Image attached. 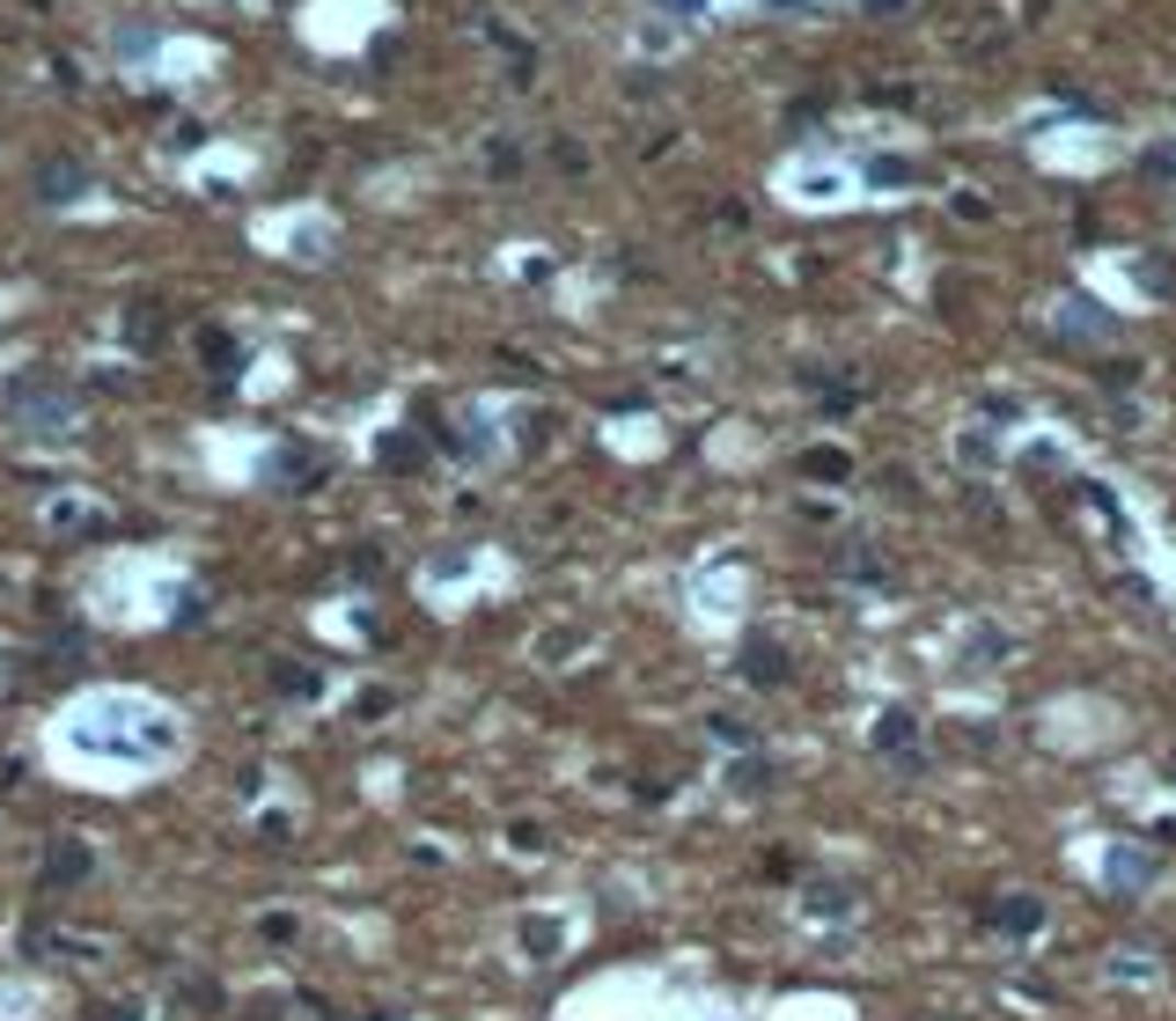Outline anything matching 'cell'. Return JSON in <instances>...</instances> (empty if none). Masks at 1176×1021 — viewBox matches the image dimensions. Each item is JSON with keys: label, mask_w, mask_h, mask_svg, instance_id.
I'll return each mask as SVG.
<instances>
[{"label": "cell", "mask_w": 1176, "mask_h": 1021, "mask_svg": "<svg viewBox=\"0 0 1176 1021\" xmlns=\"http://www.w3.org/2000/svg\"><path fill=\"white\" fill-rule=\"evenodd\" d=\"M272 683H280L287 699H317V691H324V677H317V669H302V661H280V677H272Z\"/></svg>", "instance_id": "cell-5"}, {"label": "cell", "mask_w": 1176, "mask_h": 1021, "mask_svg": "<svg viewBox=\"0 0 1176 1021\" xmlns=\"http://www.w3.org/2000/svg\"><path fill=\"white\" fill-rule=\"evenodd\" d=\"M743 677H750V683H780L787 677V647H780V639H750V647H743Z\"/></svg>", "instance_id": "cell-4"}, {"label": "cell", "mask_w": 1176, "mask_h": 1021, "mask_svg": "<svg viewBox=\"0 0 1176 1021\" xmlns=\"http://www.w3.org/2000/svg\"><path fill=\"white\" fill-rule=\"evenodd\" d=\"M89 867H97V860H89V846H81V838H59V846H52V860H45V882H52V889H67V882H81Z\"/></svg>", "instance_id": "cell-3"}, {"label": "cell", "mask_w": 1176, "mask_h": 1021, "mask_svg": "<svg viewBox=\"0 0 1176 1021\" xmlns=\"http://www.w3.org/2000/svg\"><path fill=\"white\" fill-rule=\"evenodd\" d=\"M155 52V30H118V59H147Z\"/></svg>", "instance_id": "cell-6"}, {"label": "cell", "mask_w": 1176, "mask_h": 1021, "mask_svg": "<svg viewBox=\"0 0 1176 1021\" xmlns=\"http://www.w3.org/2000/svg\"><path fill=\"white\" fill-rule=\"evenodd\" d=\"M8 427L30 434V441H67L74 434V389L52 383L45 367L15 375V383H8Z\"/></svg>", "instance_id": "cell-1"}, {"label": "cell", "mask_w": 1176, "mask_h": 1021, "mask_svg": "<svg viewBox=\"0 0 1176 1021\" xmlns=\"http://www.w3.org/2000/svg\"><path fill=\"white\" fill-rule=\"evenodd\" d=\"M522 941H530V949H559V926H544V919H530V926H522Z\"/></svg>", "instance_id": "cell-8"}, {"label": "cell", "mask_w": 1176, "mask_h": 1021, "mask_svg": "<svg viewBox=\"0 0 1176 1021\" xmlns=\"http://www.w3.org/2000/svg\"><path fill=\"white\" fill-rule=\"evenodd\" d=\"M97 1021H140V1007H103Z\"/></svg>", "instance_id": "cell-9"}, {"label": "cell", "mask_w": 1176, "mask_h": 1021, "mask_svg": "<svg viewBox=\"0 0 1176 1021\" xmlns=\"http://www.w3.org/2000/svg\"><path fill=\"white\" fill-rule=\"evenodd\" d=\"M993 919H1000V926H1015V933H1022V926H1037V919H1044V911H1029V897H1007V911H993Z\"/></svg>", "instance_id": "cell-7"}, {"label": "cell", "mask_w": 1176, "mask_h": 1021, "mask_svg": "<svg viewBox=\"0 0 1176 1021\" xmlns=\"http://www.w3.org/2000/svg\"><path fill=\"white\" fill-rule=\"evenodd\" d=\"M677 8H685V15H699V8H706V0H677Z\"/></svg>", "instance_id": "cell-10"}, {"label": "cell", "mask_w": 1176, "mask_h": 1021, "mask_svg": "<svg viewBox=\"0 0 1176 1021\" xmlns=\"http://www.w3.org/2000/svg\"><path fill=\"white\" fill-rule=\"evenodd\" d=\"M37 198H45V206H74V198H89V170L67 162V155L45 162V170H37Z\"/></svg>", "instance_id": "cell-2"}]
</instances>
